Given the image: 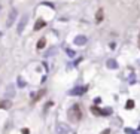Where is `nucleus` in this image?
<instances>
[{"label":"nucleus","mask_w":140,"mask_h":134,"mask_svg":"<svg viewBox=\"0 0 140 134\" xmlns=\"http://www.w3.org/2000/svg\"><path fill=\"white\" fill-rule=\"evenodd\" d=\"M0 107H2V101H0Z\"/></svg>","instance_id":"dca6fc26"},{"label":"nucleus","mask_w":140,"mask_h":134,"mask_svg":"<svg viewBox=\"0 0 140 134\" xmlns=\"http://www.w3.org/2000/svg\"><path fill=\"white\" fill-rule=\"evenodd\" d=\"M139 48H140V34H139Z\"/></svg>","instance_id":"2eb2a0df"},{"label":"nucleus","mask_w":140,"mask_h":134,"mask_svg":"<svg viewBox=\"0 0 140 134\" xmlns=\"http://www.w3.org/2000/svg\"><path fill=\"white\" fill-rule=\"evenodd\" d=\"M25 23H27V17L24 15L23 18H21V21H19V25H18V33L23 31V28L25 27Z\"/></svg>","instance_id":"20e7f679"},{"label":"nucleus","mask_w":140,"mask_h":134,"mask_svg":"<svg viewBox=\"0 0 140 134\" xmlns=\"http://www.w3.org/2000/svg\"><path fill=\"white\" fill-rule=\"evenodd\" d=\"M46 93V89H40L37 94H36V97H34V101H37V100H40V98L43 97V94Z\"/></svg>","instance_id":"423d86ee"},{"label":"nucleus","mask_w":140,"mask_h":134,"mask_svg":"<svg viewBox=\"0 0 140 134\" xmlns=\"http://www.w3.org/2000/svg\"><path fill=\"white\" fill-rule=\"evenodd\" d=\"M125 107H127V109H133V107H134V101H133V100H128Z\"/></svg>","instance_id":"1a4fd4ad"},{"label":"nucleus","mask_w":140,"mask_h":134,"mask_svg":"<svg viewBox=\"0 0 140 134\" xmlns=\"http://www.w3.org/2000/svg\"><path fill=\"white\" fill-rule=\"evenodd\" d=\"M45 25H46V23H45L43 19H37V23H36V25H34V31H37V30L43 28Z\"/></svg>","instance_id":"7ed1b4c3"},{"label":"nucleus","mask_w":140,"mask_h":134,"mask_svg":"<svg viewBox=\"0 0 140 134\" xmlns=\"http://www.w3.org/2000/svg\"><path fill=\"white\" fill-rule=\"evenodd\" d=\"M110 133V130H104V131H101V134H109Z\"/></svg>","instance_id":"ddd939ff"},{"label":"nucleus","mask_w":140,"mask_h":134,"mask_svg":"<svg viewBox=\"0 0 140 134\" xmlns=\"http://www.w3.org/2000/svg\"><path fill=\"white\" fill-rule=\"evenodd\" d=\"M15 15H17V10H14L12 12V15L9 17V19H8V25H10V24L14 23V18H15Z\"/></svg>","instance_id":"6e6552de"},{"label":"nucleus","mask_w":140,"mask_h":134,"mask_svg":"<svg viewBox=\"0 0 140 134\" xmlns=\"http://www.w3.org/2000/svg\"><path fill=\"white\" fill-rule=\"evenodd\" d=\"M18 82H19V83H18L19 87H24V85H25V82H24V81H23V79H21V78L18 79Z\"/></svg>","instance_id":"f8f14e48"},{"label":"nucleus","mask_w":140,"mask_h":134,"mask_svg":"<svg viewBox=\"0 0 140 134\" xmlns=\"http://www.w3.org/2000/svg\"><path fill=\"white\" fill-rule=\"evenodd\" d=\"M28 133H30V131H28L27 128H24V130H23V134H28Z\"/></svg>","instance_id":"4468645a"},{"label":"nucleus","mask_w":140,"mask_h":134,"mask_svg":"<svg viewBox=\"0 0 140 134\" xmlns=\"http://www.w3.org/2000/svg\"><path fill=\"white\" fill-rule=\"evenodd\" d=\"M91 112H93L94 115H103V110H100V109H98V107H95V106L91 107Z\"/></svg>","instance_id":"0eeeda50"},{"label":"nucleus","mask_w":140,"mask_h":134,"mask_svg":"<svg viewBox=\"0 0 140 134\" xmlns=\"http://www.w3.org/2000/svg\"><path fill=\"white\" fill-rule=\"evenodd\" d=\"M45 45H46V39H43V37H42V39L37 42V49H43Z\"/></svg>","instance_id":"39448f33"},{"label":"nucleus","mask_w":140,"mask_h":134,"mask_svg":"<svg viewBox=\"0 0 140 134\" xmlns=\"http://www.w3.org/2000/svg\"><path fill=\"white\" fill-rule=\"evenodd\" d=\"M103 17H104V10H103V9H98L97 14H95V21H97V23H101V21H103Z\"/></svg>","instance_id":"f03ea898"},{"label":"nucleus","mask_w":140,"mask_h":134,"mask_svg":"<svg viewBox=\"0 0 140 134\" xmlns=\"http://www.w3.org/2000/svg\"><path fill=\"white\" fill-rule=\"evenodd\" d=\"M80 93H84V89H82V88H76V89H73L70 94H80Z\"/></svg>","instance_id":"9d476101"},{"label":"nucleus","mask_w":140,"mask_h":134,"mask_svg":"<svg viewBox=\"0 0 140 134\" xmlns=\"http://www.w3.org/2000/svg\"><path fill=\"white\" fill-rule=\"evenodd\" d=\"M80 118H82V110H80V107L78 106V104H75V106L70 107V110H69V119L73 121V122H78Z\"/></svg>","instance_id":"f257e3e1"},{"label":"nucleus","mask_w":140,"mask_h":134,"mask_svg":"<svg viewBox=\"0 0 140 134\" xmlns=\"http://www.w3.org/2000/svg\"><path fill=\"white\" fill-rule=\"evenodd\" d=\"M9 106H10L9 101H2V107H3V109H8Z\"/></svg>","instance_id":"9b49d317"}]
</instances>
